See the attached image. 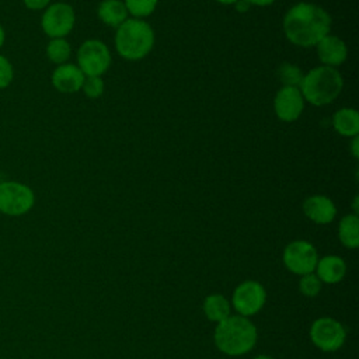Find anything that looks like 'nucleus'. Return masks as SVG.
I'll return each instance as SVG.
<instances>
[{"label":"nucleus","instance_id":"nucleus-9","mask_svg":"<svg viewBox=\"0 0 359 359\" xmlns=\"http://www.w3.org/2000/svg\"><path fill=\"white\" fill-rule=\"evenodd\" d=\"M317 261L318 254L316 247L306 240H294L283 250V264L296 275L302 276L314 272Z\"/></svg>","mask_w":359,"mask_h":359},{"label":"nucleus","instance_id":"nucleus-11","mask_svg":"<svg viewBox=\"0 0 359 359\" xmlns=\"http://www.w3.org/2000/svg\"><path fill=\"white\" fill-rule=\"evenodd\" d=\"M273 109L279 121L294 122L304 109V98L299 87H282L273 100Z\"/></svg>","mask_w":359,"mask_h":359},{"label":"nucleus","instance_id":"nucleus-28","mask_svg":"<svg viewBox=\"0 0 359 359\" xmlns=\"http://www.w3.org/2000/svg\"><path fill=\"white\" fill-rule=\"evenodd\" d=\"M351 150H352V154L355 158L359 157V137L355 136L352 137V144H351Z\"/></svg>","mask_w":359,"mask_h":359},{"label":"nucleus","instance_id":"nucleus-15","mask_svg":"<svg viewBox=\"0 0 359 359\" xmlns=\"http://www.w3.org/2000/svg\"><path fill=\"white\" fill-rule=\"evenodd\" d=\"M314 271L323 283L334 285L344 279L346 273V264L338 255H325L318 258Z\"/></svg>","mask_w":359,"mask_h":359},{"label":"nucleus","instance_id":"nucleus-24","mask_svg":"<svg viewBox=\"0 0 359 359\" xmlns=\"http://www.w3.org/2000/svg\"><path fill=\"white\" fill-rule=\"evenodd\" d=\"M83 93L88 98H98L104 93V81L100 76H90L84 79V83L81 86Z\"/></svg>","mask_w":359,"mask_h":359},{"label":"nucleus","instance_id":"nucleus-32","mask_svg":"<svg viewBox=\"0 0 359 359\" xmlns=\"http://www.w3.org/2000/svg\"><path fill=\"white\" fill-rule=\"evenodd\" d=\"M254 359H273V358H271V356H268V355H258V356H255Z\"/></svg>","mask_w":359,"mask_h":359},{"label":"nucleus","instance_id":"nucleus-31","mask_svg":"<svg viewBox=\"0 0 359 359\" xmlns=\"http://www.w3.org/2000/svg\"><path fill=\"white\" fill-rule=\"evenodd\" d=\"M216 1L220 4H224V6H231V4H236L237 0H216Z\"/></svg>","mask_w":359,"mask_h":359},{"label":"nucleus","instance_id":"nucleus-8","mask_svg":"<svg viewBox=\"0 0 359 359\" xmlns=\"http://www.w3.org/2000/svg\"><path fill=\"white\" fill-rule=\"evenodd\" d=\"M76 14L70 4L67 3H53L49 4L41 18L42 31L52 38H65L69 35L74 27Z\"/></svg>","mask_w":359,"mask_h":359},{"label":"nucleus","instance_id":"nucleus-14","mask_svg":"<svg viewBox=\"0 0 359 359\" xmlns=\"http://www.w3.org/2000/svg\"><path fill=\"white\" fill-rule=\"evenodd\" d=\"M303 213L317 224H328L335 219V203L325 195H311L303 202Z\"/></svg>","mask_w":359,"mask_h":359},{"label":"nucleus","instance_id":"nucleus-4","mask_svg":"<svg viewBox=\"0 0 359 359\" xmlns=\"http://www.w3.org/2000/svg\"><path fill=\"white\" fill-rule=\"evenodd\" d=\"M344 80L341 73L328 66H317L303 74L299 90L304 101L314 107L331 104L341 94Z\"/></svg>","mask_w":359,"mask_h":359},{"label":"nucleus","instance_id":"nucleus-19","mask_svg":"<svg viewBox=\"0 0 359 359\" xmlns=\"http://www.w3.org/2000/svg\"><path fill=\"white\" fill-rule=\"evenodd\" d=\"M230 302L222 294H209L203 302L206 318L217 324L230 316Z\"/></svg>","mask_w":359,"mask_h":359},{"label":"nucleus","instance_id":"nucleus-16","mask_svg":"<svg viewBox=\"0 0 359 359\" xmlns=\"http://www.w3.org/2000/svg\"><path fill=\"white\" fill-rule=\"evenodd\" d=\"M97 15L105 25L118 28L129 17L128 10L121 0H104L97 7Z\"/></svg>","mask_w":359,"mask_h":359},{"label":"nucleus","instance_id":"nucleus-5","mask_svg":"<svg viewBox=\"0 0 359 359\" xmlns=\"http://www.w3.org/2000/svg\"><path fill=\"white\" fill-rule=\"evenodd\" d=\"M35 203L34 191L18 181L0 182V212L7 216H22Z\"/></svg>","mask_w":359,"mask_h":359},{"label":"nucleus","instance_id":"nucleus-3","mask_svg":"<svg viewBox=\"0 0 359 359\" xmlns=\"http://www.w3.org/2000/svg\"><path fill=\"white\" fill-rule=\"evenodd\" d=\"M154 46V31L151 25L140 18H128L115 34V49L126 60H140Z\"/></svg>","mask_w":359,"mask_h":359},{"label":"nucleus","instance_id":"nucleus-13","mask_svg":"<svg viewBox=\"0 0 359 359\" xmlns=\"http://www.w3.org/2000/svg\"><path fill=\"white\" fill-rule=\"evenodd\" d=\"M86 76L79 69L77 65L73 63H63L59 65L52 73V84L53 87L65 94L77 93L81 90Z\"/></svg>","mask_w":359,"mask_h":359},{"label":"nucleus","instance_id":"nucleus-23","mask_svg":"<svg viewBox=\"0 0 359 359\" xmlns=\"http://www.w3.org/2000/svg\"><path fill=\"white\" fill-rule=\"evenodd\" d=\"M323 282L318 279V276L314 272L302 275L299 280V290L302 294L307 297H314L321 292Z\"/></svg>","mask_w":359,"mask_h":359},{"label":"nucleus","instance_id":"nucleus-29","mask_svg":"<svg viewBox=\"0 0 359 359\" xmlns=\"http://www.w3.org/2000/svg\"><path fill=\"white\" fill-rule=\"evenodd\" d=\"M250 4L252 6H259V7H265V6H271L275 0H247Z\"/></svg>","mask_w":359,"mask_h":359},{"label":"nucleus","instance_id":"nucleus-7","mask_svg":"<svg viewBox=\"0 0 359 359\" xmlns=\"http://www.w3.org/2000/svg\"><path fill=\"white\" fill-rule=\"evenodd\" d=\"M311 342L323 352L338 351L346 339L344 325L331 317H320L310 327Z\"/></svg>","mask_w":359,"mask_h":359},{"label":"nucleus","instance_id":"nucleus-2","mask_svg":"<svg viewBox=\"0 0 359 359\" xmlns=\"http://www.w3.org/2000/svg\"><path fill=\"white\" fill-rule=\"evenodd\" d=\"M257 328L248 317L229 316L215 328L217 349L229 356H240L250 352L257 344Z\"/></svg>","mask_w":359,"mask_h":359},{"label":"nucleus","instance_id":"nucleus-21","mask_svg":"<svg viewBox=\"0 0 359 359\" xmlns=\"http://www.w3.org/2000/svg\"><path fill=\"white\" fill-rule=\"evenodd\" d=\"M278 77L282 81L283 87H299L303 79V72L299 66L285 62L278 69Z\"/></svg>","mask_w":359,"mask_h":359},{"label":"nucleus","instance_id":"nucleus-1","mask_svg":"<svg viewBox=\"0 0 359 359\" xmlns=\"http://www.w3.org/2000/svg\"><path fill=\"white\" fill-rule=\"evenodd\" d=\"M331 22V15L321 6L300 1L286 11L283 32L293 45L310 48L330 34Z\"/></svg>","mask_w":359,"mask_h":359},{"label":"nucleus","instance_id":"nucleus-17","mask_svg":"<svg viewBox=\"0 0 359 359\" xmlns=\"http://www.w3.org/2000/svg\"><path fill=\"white\" fill-rule=\"evenodd\" d=\"M332 126L341 136L355 137L359 135V114L353 108H341L332 115Z\"/></svg>","mask_w":359,"mask_h":359},{"label":"nucleus","instance_id":"nucleus-22","mask_svg":"<svg viewBox=\"0 0 359 359\" xmlns=\"http://www.w3.org/2000/svg\"><path fill=\"white\" fill-rule=\"evenodd\" d=\"M158 0H125L123 4L128 10V14L132 15V18H140L149 17L154 13L157 7Z\"/></svg>","mask_w":359,"mask_h":359},{"label":"nucleus","instance_id":"nucleus-10","mask_svg":"<svg viewBox=\"0 0 359 359\" xmlns=\"http://www.w3.org/2000/svg\"><path fill=\"white\" fill-rule=\"evenodd\" d=\"M266 302V292L257 280H244L233 292L231 306L243 317L257 314Z\"/></svg>","mask_w":359,"mask_h":359},{"label":"nucleus","instance_id":"nucleus-27","mask_svg":"<svg viewBox=\"0 0 359 359\" xmlns=\"http://www.w3.org/2000/svg\"><path fill=\"white\" fill-rule=\"evenodd\" d=\"M234 6H236V10H237V11L244 13V11H247V10L250 8V6H251V4H250L247 0H237Z\"/></svg>","mask_w":359,"mask_h":359},{"label":"nucleus","instance_id":"nucleus-25","mask_svg":"<svg viewBox=\"0 0 359 359\" xmlns=\"http://www.w3.org/2000/svg\"><path fill=\"white\" fill-rule=\"evenodd\" d=\"M14 79V69L11 62L0 55V90L8 87Z\"/></svg>","mask_w":359,"mask_h":359},{"label":"nucleus","instance_id":"nucleus-26","mask_svg":"<svg viewBox=\"0 0 359 359\" xmlns=\"http://www.w3.org/2000/svg\"><path fill=\"white\" fill-rule=\"evenodd\" d=\"M25 7L29 10H43L49 6L50 0H22Z\"/></svg>","mask_w":359,"mask_h":359},{"label":"nucleus","instance_id":"nucleus-20","mask_svg":"<svg viewBox=\"0 0 359 359\" xmlns=\"http://www.w3.org/2000/svg\"><path fill=\"white\" fill-rule=\"evenodd\" d=\"M72 55V46L65 38H52L46 45V56L55 65L67 63Z\"/></svg>","mask_w":359,"mask_h":359},{"label":"nucleus","instance_id":"nucleus-6","mask_svg":"<svg viewBox=\"0 0 359 359\" xmlns=\"http://www.w3.org/2000/svg\"><path fill=\"white\" fill-rule=\"evenodd\" d=\"M77 66L86 77L102 76L111 66V52L100 39L84 41L77 50Z\"/></svg>","mask_w":359,"mask_h":359},{"label":"nucleus","instance_id":"nucleus-12","mask_svg":"<svg viewBox=\"0 0 359 359\" xmlns=\"http://www.w3.org/2000/svg\"><path fill=\"white\" fill-rule=\"evenodd\" d=\"M317 56L323 66L337 69L348 57V48L345 42L337 35H325L317 45Z\"/></svg>","mask_w":359,"mask_h":359},{"label":"nucleus","instance_id":"nucleus-30","mask_svg":"<svg viewBox=\"0 0 359 359\" xmlns=\"http://www.w3.org/2000/svg\"><path fill=\"white\" fill-rule=\"evenodd\" d=\"M4 41H6V32H4L3 25L0 24V48L4 45Z\"/></svg>","mask_w":359,"mask_h":359},{"label":"nucleus","instance_id":"nucleus-18","mask_svg":"<svg viewBox=\"0 0 359 359\" xmlns=\"http://www.w3.org/2000/svg\"><path fill=\"white\" fill-rule=\"evenodd\" d=\"M338 237L346 248H358L359 245V219L358 215H345L338 224Z\"/></svg>","mask_w":359,"mask_h":359}]
</instances>
